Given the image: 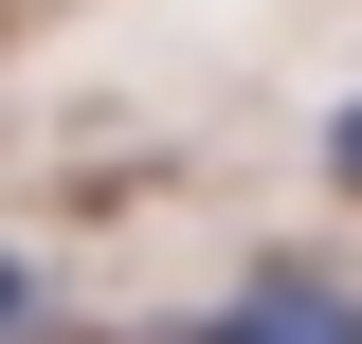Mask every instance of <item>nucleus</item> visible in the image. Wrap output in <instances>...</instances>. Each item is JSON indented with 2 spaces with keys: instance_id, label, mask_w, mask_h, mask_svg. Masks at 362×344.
<instances>
[{
  "instance_id": "3",
  "label": "nucleus",
  "mask_w": 362,
  "mask_h": 344,
  "mask_svg": "<svg viewBox=\"0 0 362 344\" xmlns=\"http://www.w3.org/2000/svg\"><path fill=\"white\" fill-rule=\"evenodd\" d=\"M326 164H344V181H362V109H344V127H326Z\"/></svg>"
},
{
  "instance_id": "2",
  "label": "nucleus",
  "mask_w": 362,
  "mask_h": 344,
  "mask_svg": "<svg viewBox=\"0 0 362 344\" xmlns=\"http://www.w3.org/2000/svg\"><path fill=\"white\" fill-rule=\"evenodd\" d=\"M18 326H37V272H18V254H0V344H18Z\"/></svg>"
},
{
  "instance_id": "1",
  "label": "nucleus",
  "mask_w": 362,
  "mask_h": 344,
  "mask_svg": "<svg viewBox=\"0 0 362 344\" xmlns=\"http://www.w3.org/2000/svg\"><path fill=\"white\" fill-rule=\"evenodd\" d=\"M199 344H362V290L344 272H308V254H272V272H235L218 290V326Z\"/></svg>"
}]
</instances>
